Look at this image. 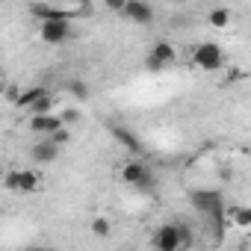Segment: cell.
<instances>
[{"label": "cell", "mask_w": 251, "mask_h": 251, "mask_svg": "<svg viewBox=\"0 0 251 251\" xmlns=\"http://www.w3.org/2000/svg\"><path fill=\"white\" fill-rule=\"evenodd\" d=\"M33 18L36 21H56V18H68V12L62 6H53V3H33L30 6Z\"/></svg>", "instance_id": "cell-12"}, {"label": "cell", "mask_w": 251, "mask_h": 251, "mask_svg": "<svg viewBox=\"0 0 251 251\" xmlns=\"http://www.w3.org/2000/svg\"><path fill=\"white\" fill-rule=\"evenodd\" d=\"M59 127H62V118H59L56 112H39V115H30V130H33V133L48 136V133H53V130H59Z\"/></svg>", "instance_id": "cell-10"}, {"label": "cell", "mask_w": 251, "mask_h": 251, "mask_svg": "<svg viewBox=\"0 0 251 251\" xmlns=\"http://www.w3.org/2000/svg\"><path fill=\"white\" fill-rule=\"evenodd\" d=\"M175 59H177V50H175V45H172V42H157V45L148 50V56H145V65H148L151 71H163V68H169Z\"/></svg>", "instance_id": "cell-7"}, {"label": "cell", "mask_w": 251, "mask_h": 251, "mask_svg": "<svg viewBox=\"0 0 251 251\" xmlns=\"http://www.w3.org/2000/svg\"><path fill=\"white\" fill-rule=\"evenodd\" d=\"M189 201H192V207L198 210V213H204L207 219H213V225L216 227H225L227 225V219H225V198H222V192H216V189H198V192H192L189 195ZM230 227V225H227Z\"/></svg>", "instance_id": "cell-1"}, {"label": "cell", "mask_w": 251, "mask_h": 251, "mask_svg": "<svg viewBox=\"0 0 251 251\" xmlns=\"http://www.w3.org/2000/svg\"><path fill=\"white\" fill-rule=\"evenodd\" d=\"M109 133H112V136H115V139H118L124 148H127L130 154H142V142H139V139H136L130 130H124L121 124H112V127H109Z\"/></svg>", "instance_id": "cell-13"}, {"label": "cell", "mask_w": 251, "mask_h": 251, "mask_svg": "<svg viewBox=\"0 0 251 251\" xmlns=\"http://www.w3.org/2000/svg\"><path fill=\"white\" fill-rule=\"evenodd\" d=\"M3 92H6V80L0 77V98H3Z\"/></svg>", "instance_id": "cell-22"}, {"label": "cell", "mask_w": 251, "mask_h": 251, "mask_svg": "<svg viewBox=\"0 0 251 251\" xmlns=\"http://www.w3.org/2000/svg\"><path fill=\"white\" fill-rule=\"evenodd\" d=\"M89 227H92V233H95V236H100V239H103V236H109V230H112V225H109V219H106V216L92 219V225H89Z\"/></svg>", "instance_id": "cell-17"}, {"label": "cell", "mask_w": 251, "mask_h": 251, "mask_svg": "<svg viewBox=\"0 0 251 251\" xmlns=\"http://www.w3.org/2000/svg\"><path fill=\"white\" fill-rule=\"evenodd\" d=\"M68 92H71L74 98H80V100H86V98H89V89H86V83H80V80L68 83Z\"/></svg>", "instance_id": "cell-19"}, {"label": "cell", "mask_w": 251, "mask_h": 251, "mask_svg": "<svg viewBox=\"0 0 251 251\" xmlns=\"http://www.w3.org/2000/svg\"><path fill=\"white\" fill-rule=\"evenodd\" d=\"M225 219H227V225H230V227H239V230L251 227V210H248V207H242V204H233V207H227V204H225Z\"/></svg>", "instance_id": "cell-11"}, {"label": "cell", "mask_w": 251, "mask_h": 251, "mask_svg": "<svg viewBox=\"0 0 251 251\" xmlns=\"http://www.w3.org/2000/svg\"><path fill=\"white\" fill-rule=\"evenodd\" d=\"M0 177H3V175H0Z\"/></svg>", "instance_id": "cell-24"}, {"label": "cell", "mask_w": 251, "mask_h": 251, "mask_svg": "<svg viewBox=\"0 0 251 251\" xmlns=\"http://www.w3.org/2000/svg\"><path fill=\"white\" fill-rule=\"evenodd\" d=\"M59 118H62V124H74V121L80 118V112H77V109H65Z\"/></svg>", "instance_id": "cell-20"}, {"label": "cell", "mask_w": 251, "mask_h": 251, "mask_svg": "<svg viewBox=\"0 0 251 251\" xmlns=\"http://www.w3.org/2000/svg\"><path fill=\"white\" fill-rule=\"evenodd\" d=\"M42 95H48V89H45V86H30L27 92H18V98H15L12 103H15L18 109H27V106H30L36 98H42Z\"/></svg>", "instance_id": "cell-15"}, {"label": "cell", "mask_w": 251, "mask_h": 251, "mask_svg": "<svg viewBox=\"0 0 251 251\" xmlns=\"http://www.w3.org/2000/svg\"><path fill=\"white\" fill-rule=\"evenodd\" d=\"M30 154H33V160H36V163L48 166V163H53V160H56V157L62 154V145H56L53 139L42 136V139H39V142L33 145V151H30Z\"/></svg>", "instance_id": "cell-9"}, {"label": "cell", "mask_w": 251, "mask_h": 251, "mask_svg": "<svg viewBox=\"0 0 251 251\" xmlns=\"http://www.w3.org/2000/svg\"><path fill=\"white\" fill-rule=\"evenodd\" d=\"M0 183H3L9 192H36L42 186V177L33 169H12L9 175L0 177Z\"/></svg>", "instance_id": "cell-5"}, {"label": "cell", "mask_w": 251, "mask_h": 251, "mask_svg": "<svg viewBox=\"0 0 251 251\" xmlns=\"http://www.w3.org/2000/svg\"><path fill=\"white\" fill-rule=\"evenodd\" d=\"M207 21H210L213 30H227V24H230V9H227V6H216V9H210Z\"/></svg>", "instance_id": "cell-14"}, {"label": "cell", "mask_w": 251, "mask_h": 251, "mask_svg": "<svg viewBox=\"0 0 251 251\" xmlns=\"http://www.w3.org/2000/svg\"><path fill=\"white\" fill-rule=\"evenodd\" d=\"M39 39L45 45H65L74 39L71 18H56V21H39Z\"/></svg>", "instance_id": "cell-4"}, {"label": "cell", "mask_w": 251, "mask_h": 251, "mask_svg": "<svg viewBox=\"0 0 251 251\" xmlns=\"http://www.w3.org/2000/svg\"><path fill=\"white\" fill-rule=\"evenodd\" d=\"M118 177H121V183H127L133 189H142V192H148L154 186V175L142 160H127L118 169Z\"/></svg>", "instance_id": "cell-3"}, {"label": "cell", "mask_w": 251, "mask_h": 251, "mask_svg": "<svg viewBox=\"0 0 251 251\" xmlns=\"http://www.w3.org/2000/svg\"><path fill=\"white\" fill-rule=\"evenodd\" d=\"M192 245V233L186 225H177V222H169L163 227H157L154 233V248L157 251H177V248H189Z\"/></svg>", "instance_id": "cell-2"}, {"label": "cell", "mask_w": 251, "mask_h": 251, "mask_svg": "<svg viewBox=\"0 0 251 251\" xmlns=\"http://www.w3.org/2000/svg\"><path fill=\"white\" fill-rule=\"evenodd\" d=\"M175 3H177V0H175Z\"/></svg>", "instance_id": "cell-23"}, {"label": "cell", "mask_w": 251, "mask_h": 251, "mask_svg": "<svg viewBox=\"0 0 251 251\" xmlns=\"http://www.w3.org/2000/svg\"><path fill=\"white\" fill-rule=\"evenodd\" d=\"M192 65L201 71H219L225 65V50L216 42H201L192 53Z\"/></svg>", "instance_id": "cell-6"}, {"label": "cell", "mask_w": 251, "mask_h": 251, "mask_svg": "<svg viewBox=\"0 0 251 251\" xmlns=\"http://www.w3.org/2000/svg\"><path fill=\"white\" fill-rule=\"evenodd\" d=\"M124 3H127V0H103V6H106V9H112V12H121V9H124Z\"/></svg>", "instance_id": "cell-21"}, {"label": "cell", "mask_w": 251, "mask_h": 251, "mask_svg": "<svg viewBox=\"0 0 251 251\" xmlns=\"http://www.w3.org/2000/svg\"><path fill=\"white\" fill-rule=\"evenodd\" d=\"M27 112H30V115H39V112H53V95L48 92V95L36 98V100L27 106Z\"/></svg>", "instance_id": "cell-16"}, {"label": "cell", "mask_w": 251, "mask_h": 251, "mask_svg": "<svg viewBox=\"0 0 251 251\" xmlns=\"http://www.w3.org/2000/svg\"><path fill=\"white\" fill-rule=\"evenodd\" d=\"M124 18L127 21H133V24H151L154 21V6L148 3V0H127V3H124Z\"/></svg>", "instance_id": "cell-8"}, {"label": "cell", "mask_w": 251, "mask_h": 251, "mask_svg": "<svg viewBox=\"0 0 251 251\" xmlns=\"http://www.w3.org/2000/svg\"><path fill=\"white\" fill-rule=\"evenodd\" d=\"M48 139H53L56 145H68V139H71V133H68V127L62 124L59 130H53V133H48Z\"/></svg>", "instance_id": "cell-18"}]
</instances>
